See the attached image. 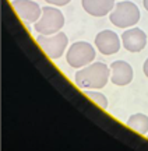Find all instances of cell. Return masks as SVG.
<instances>
[{
    "mask_svg": "<svg viewBox=\"0 0 148 151\" xmlns=\"http://www.w3.org/2000/svg\"><path fill=\"white\" fill-rule=\"evenodd\" d=\"M11 6L25 24H35L42 14V7L36 0H13Z\"/></svg>",
    "mask_w": 148,
    "mask_h": 151,
    "instance_id": "cell-6",
    "label": "cell"
},
{
    "mask_svg": "<svg viewBox=\"0 0 148 151\" xmlns=\"http://www.w3.org/2000/svg\"><path fill=\"white\" fill-rule=\"evenodd\" d=\"M147 137H148V134H147Z\"/></svg>",
    "mask_w": 148,
    "mask_h": 151,
    "instance_id": "cell-16",
    "label": "cell"
},
{
    "mask_svg": "<svg viewBox=\"0 0 148 151\" xmlns=\"http://www.w3.org/2000/svg\"><path fill=\"white\" fill-rule=\"evenodd\" d=\"M64 16L56 6H45L42 7V14L39 20L34 24V29L41 35H53L61 31L64 27Z\"/></svg>",
    "mask_w": 148,
    "mask_h": 151,
    "instance_id": "cell-2",
    "label": "cell"
},
{
    "mask_svg": "<svg viewBox=\"0 0 148 151\" xmlns=\"http://www.w3.org/2000/svg\"><path fill=\"white\" fill-rule=\"evenodd\" d=\"M116 0H81L82 9L92 17H105L113 10Z\"/></svg>",
    "mask_w": 148,
    "mask_h": 151,
    "instance_id": "cell-10",
    "label": "cell"
},
{
    "mask_svg": "<svg viewBox=\"0 0 148 151\" xmlns=\"http://www.w3.org/2000/svg\"><path fill=\"white\" fill-rule=\"evenodd\" d=\"M117 1H119V0H117Z\"/></svg>",
    "mask_w": 148,
    "mask_h": 151,
    "instance_id": "cell-17",
    "label": "cell"
},
{
    "mask_svg": "<svg viewBox=\"0 0 148 151\" xmlns=\"http://www.w3.org/2000/svg\"><path fill=\"white\" fill-rule=\"evenodd\" d=\"M110 81L117 87H124L130 84L134 77V71L130 63L124 60H115L110 63Z\"/></svg>",
    "mask_w": 148,
    "mask_h": 151,
    "instance_id": "cell-9",
    "label": "cell"
},
{
    "mask_svg": "<svg viewBox=\"0 0 148 151\" xmlns=\"http://www.w3.org/2000/svg\"><path fill=\"white\" fill-rule=\"evenodd\" d=\"M143 6H144V9L148 11V0H143Z\"/></svg>",
    "mask_w": 148,
    "mask_h": 151,
    "instance_id": "cell-15",
    "label": "cell"
},
{
    "mask_svg": "<svg viewBox=\"0 0 148 151\" xmlns=\"http://www.w3.org/2000/svg\"><path fill=\"white\" fill-rule=\"evenodd\" d=\"M95 46L102 55L110 56V55H115L120 50L122 38H119V35L112 29H104V31L97 34Z\"/></svg>",
    "mask_w": 148,
    "mask_h": 151,
    "instance_id": "cell-7",
    "label": "cell"
},
{
    "mask_svg": "<svg viewBox=\"0 0 148 151\" xmlns=\"http://www.w3.org/2000/svg\"><path fill=\"white\" fill-rule=\"evenodd\" d=\"M109 80L110 67L102 62H92L74 74V83L80 90H101Z\"/></svg>",
    "mask_w": 148,
    "mask_h": 151,
    "instance_id": "cell-1",
    "label": "cell"
},
{
    "mask_svg": "<svg viewBox=\"0 0 148 151\" xmlns=\"http://www.w3.org/2000/svg\"><path fill=\"white\" fill-rule=\"evenodd\" d=\"M120 38H122V45L124 46V49L132 52V53L141 52L145 48V45H147V34L144 32L141 28L137 27H132L124 29Z\"/></svg>",
    "mask_w": 148,
    "mask_h": 151,
    "instance_id": "cell-8",
    "label": "cell"
},
{
    "mask_svg": "<svg viewBox=\"0 0 148 151\" xmlns=\"http://www.w3.org/2000/svg\"><path fill=\"white\" fill-rule=\"evenodd\" d=\"M140 10L133 1L119 0L109 13V21L117 28H132L140 21Z\"/></svg>",
    "mask_w": 148,
    "mask_h": 151,
    "instance_id": "cell-3",
    "label": "cell"
},
{
    "mask_svg": "<svg viewBox=\"0 0 148 151\" xmlns=\"http://www.w3.org/2000/svg\"><path fill=\"white\" fill-rule=\"evenodd\" d=\"M36 42L50 59H59L67 50L69 38L63 31L53 34V35H41V34H38Z\"/></svg>",
    "mask_w": 148,
    "mask_h": 151,
    "instance_id": "cell-5",
    "label": "cell"
},
{
    "mask_svg": "<svg viewBox=\"0 0 148 151\" xmlns=\"http://www.w3.org/2000/svg\"><path fill=\"white\" fill-rule=\"evenodd\" d=\"M126 124L134 132H137L138 134H148V116L145 113L138 112L130 115V118L126 120Z\"/></svg>",
    "mask_w": 148,
    "mask_h": 151,
    "instance_id": "cell-11",
    "label": "cell"
},
{
    "mask_svg": "<svg viewBox=\"0 0 148 151\" xmlns=\"http://www.w3.org/2000/svg\"><path fill=\"white\" fill-rule=\"evenodd\" d=\"M97 50L89 42L78 41L70 45V48L66 52V62L67 65L73 69H81L87 65L92 63L95 60Z\"/></svg>",
    "mask_w": 148,
    "mask_h": 151,
    "instance_id": "cell-4",
    "label": "cell"
},
{
    "mask_svg": "<svg viewBox=\"0 0 148 151\" xmlns=\"http://www.w3.org/2000/svg\"><path fill=\"white\" fill-rule=\"evenodd\" d=\"M85 95H87L89 99H92L95 104H98L102 109H108V105H109V101L106 95H104L102 92H99L98 90H84Z\"/></svg>",
    "mask_w": 148,
    "mask_h": 151,
    "instance_id": "cell-12",
    "label": "cell"
},
{
    "mask_svg": "<svg viewBox=\"0 0 148 151\" xmlns=\"http://www.w3.org/2000/svg\"><path fill=\"white\" fill-rule=\"evenodd\" d=\"M143 71H144V74L148 77V58H147V60L144 62V66H143Z\"/></svg>",
    "mask_w": 148,
    "mask_h": 151,
    "instance_id": "cell-14",
    "label": "cell"
},
{
    "mask_svg": "<svg viewBox=\"0 0 148 151\" xmlns=\"http://www.w3.org/2000/svg\"><path fill=\"white\" fill-rule=\"evenodd\" d=\"M48 4L50 6H56V7H63V6L69 4L71 0H45Z\"/></svg>",
    "mask_w": 148,
    "mask_h": 151,
    "instance_id": "cell-13",
    "label": "cell"
}]
</instances>
